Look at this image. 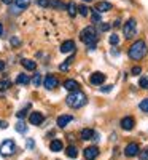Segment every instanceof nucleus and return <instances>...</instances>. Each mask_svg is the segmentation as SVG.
<instances>
[{"instance_id":"f257e3e1","label":"nucleus","mask_w":148,"mask_h":160,"mask_svg":"<svg viewBox=\"0 0 148 160\" xmlns=\"http://www.w3.org/2000/svg\"><path fill=\"white\" fill-rule=\"evenodd\" d=\"M146 43L145 40H137V42H134L129 48V58L134 59V61H140L142 58H145L146 55Z\"/></svg>"},{"instance_id":"f03ea898","label":"nucleus","mask_w":148,"mask_h":160,"mask_svg":"<svg viewBox=\"0 0 148 160\" xmlns=\"http://www.w3.org/2000/svg\"><path fill=\"white\" fill-rule=\"evenodd\" d=\"M80 38H81L83 43H86V45L89 47V50H94V48H96L97 32H96V29H94L92 26H88V28H85L81 32H80Z\"/></svg>"},{"instance_id":"7ed1b4c3","label":"nucleus","mask_w":148,"mask_h":160,"mask_svg":"<svg viewBox=\"0 0 148 160\" xmlns=\"http://www.w3.org/2000/svg\"><path fill=\"white\" fill-rule=\"evenodd\" d=\"M67 104L70 106V108H73V109H80V108H83V106L88 102V99H86V95L85 93H81V91H72L69 96H67Z\"/></svg>"},{"instance_id":"20e7f679","label":"nucleus","mask_w":148,"mask_h":160,"mask_svg":"<svg viewBox=\"0 0 148 160\" xmlns=\"http://www.w3.org/2000/svg\"><path fill=\"white\" fill-rule=\"evenodd\" d=\"M123 34H124L126 38H132L134 35L137 34V21L134 18L127 19V22L123 26Z\"/></svg>"},{"instance_id":"39448f33","label":"nucleus","mask_w":148,"mask_h":160,"mask_svg":"<svg viewBox=\"0 0 148 160\" xmlns=\"http://www.w3.org/2000/svg\"><path fill=\"white\" fill-rule=\"evenodd\" d=\"M15 151H16V144H15L13 139H7V141H3L2 144H0V155L10 157V155L15 154Z\"/></svg>"},{"instance_id":"423d86ee","label":"nucleus","mask_w":148,"mask_h":160,"mask_svg":"<svg viewBox=\"0 0 148 160\" xmlns=\"http://www.w3.org/2000/svg\"><path fill=\"white\" fill-rule=\"evenodd\" d=\"M30 5V0H16L15 2V5L11 3V8H10V11L13 13V15H18V13H21L22 10H25Z\"/></svg>"},{"instance_id":"0eeeda50","label":"nucleus","mask_w":148,"mask_h":160,"mask_svg":"<svg viewBox=\"0 0 148 160\" xmlns=\"http://www.w3.org/2000/svg\"><path fill=\"white\" fill-rule=\"evenodd\" d=\"M140 154V148H139V144L137 142H131L126 146V149H124V155L126 157H136Z\"/></svg>"},{"instance_id":"6e6552de","label":"nucleus","mask_w":148,"mask_h":160,"mask_svg":"<svg viewBox=\"0 0 148 160\" xmlns=\"http://www.w3.org/2000/svg\"><path fill=\"white\" fill-rule=\"evenodd\" d=\"M89 82H91L92 85H102V83L105 82V75H104L102 72H94V74H91V77H89Z\"/></svg>"},{"instance_id":"1a4fd4ad","label":"nucleus","mask_w":148,"mask_h":160,"mask_svg":"<svg viewBox=\"0 0 148 160\" xmlns=\"http://www.w3.org/2000/svg\"><path fill=\"white\" fill-rule=\"evenodd\" d=\"M29 122H30V125H42V122H43V114H42V112H32V114L29 115Z\"/></svg>"},{"instance_id":"9d476101","label":"nucleus","mask_w":148,"mask_h":160,"mask_svg":"<svg viewBox=\"0 0 148 160\" xmlns=\"http://www.w3.org/2000/svg\"><path fill=\"white\" fill-rule=\"evenodd\" d=\"M43 83H45V87L48 88V90H53L54 87H58V78L54 77V75H46L45 77V80H43Z\"/></svg>"},{"instance_id":"9b49d317","label":"nucleus","mask_w":148,"mask_h":160,"mask_svg":"<svg viewBox=\"0 0 148 160\" xmlns=\"http://www.w3.org/2000/svg\"><path fill=\"white\" fill-rule=\"evenodd\" d=\"M99 155V149L96 148V146H91V148H86L85 149V157L86 160H92V158H96Z\"/></svg>"},{"instance_id":"f8f14e48","label":"nucleus","mask_w":148,"mask_h":160,"mask_svg":"<svg viewBox=\"0 0 148 160\" xmlns=\"http://www.w3.org/2000/svg\"><path fill=\"white\" fill-rule=\"evenodd\" d=\"M61 51L62 53H73L75 51V42L73 40H65L61 45Z\"/></svg>"},{"instance_id":"ddd939ff","label":"nucleus","mask_w":148,"mask_h":160,"mask_svg":"<svg viewBox=\"0 0 148 160\" xmlns=\"http://www.w3.org/2000/svg\"><path fill=\"white\" fill-rule=\"evenodd\" d=\"M72 120H73L72 115H59V117H58V127H59V128H65L67 125L72 122Z\"/></svg>"},{"instance_id":"4468645a","label":"nucleus","mask_w":148,"mask_h":160,"mask_svg":"<svg viewBox=\"0 0 148 160\" xmlns=\"http://www.w3.org/2000/svg\"><path fill=\"white\" fill-rule=\"evenodd\" d=\"M134 118L132 117H124L123 120H121V128L123 130H126V131H129V130H132L134 128Z\"/></svg>"},{"instance_id":"2eb2a0df","label":"nucleus","mask_w":148,"mask_h":160,"mask_svg":"<svg viewBox=\"0 0 148 160\" xmlns=\"http://www.w3.org/2000/svg\"><path fill=\"white\" fill-rule=\"evenodd\" d=\"M112 8H113V5H112V3H109V2H99L94 10L99 11V13H105V11H110Z\"/></svg>"},{"instance_id":"dca6fc26","label":"nucleus","mask_w":148,"mask_h":160,"mask_svg":"<svg viewBox=\"0 0 148 160\" xmlns=\"http://www.w3.org/2000/svg\"><path fill=\"white\" fill-rule=\"evenodd\" d=\"M78 87H80V85H78L76 80H65V82H64V88L69 90V91H76Z\"/></svg>"},{"instance_id":"f3484780","label":"nucleus","mask_w":148,"mask_h":160,"mask_svg":"<svg viewBox=\"0 0 148 160\" xmlns=\"http://www.w3.org/2000/svg\"><path fill=\"white\" fill-rule=\"evenodd\" d=\"M21 64H22L27 71H35V69H37V62L32 61V59H22Z\"/></svg>"},{"instance_id":"a211bd4d","label":"nucleus","mask_w":148,"mask_h":160,"mask_svg":"<svg viewBox=\"0 0 148 160\" xmlns=\"http://www.w3.org/2000/svg\"><path fill=\"white\" fill-rule=\"evenodd\" d=\"M16 83L18 85H27V83H30V78H29L27 74H19L16 77Z\"/></svg>"},{"instance_id":"6ab92c4d","label":"nucleus","mask_w":148,"mask_h":160,"mask_svg":"<svg viewBox=\"0 0 148 160\" xmlns=\"http://www.w3.org/2000/svg\"><path fill=\"white\" fill-rule=\"evenodd\" d=\"M62 141H59V139H54V141H51V144H49V149L53 151V152H59V151H62Z\"/></svg>"},{"instance_id":"aec40b11","label":"nucleus","mask_w":148,"mask_h":160,"mask_svg":"<svg viewBox=\"0 0 148 160\" xmlns=\"http://www.w3.org/2000/svg\"><path fill=\"white\" fill-rule=\"evenodd\" d=\"M65 154H67V157H69V158H76L78 157V151H76L75 146H69V148L65 149Z\"/></svg>"},{"instance_id":"412c9836","label":"nucleus","mask_w":148,"mask_h":160,"mask_svg":"<svg viewBox=\"0 0 148 160\" xmlns=\"http://www.w3.org/2000/svg\"><path fill=\"white\" fill-rule=\"evenodd\" d=\"M92 138H94V131H92L91 128H85V130H81V139L88 141V139H92Z\"/></svg>"},{"instance_id":"4be33fe9","label":"nucleus","mask_w":148,"mask_h":160,"mask_svg":"<svg viewBox=\"0 0 148 160\" xmlns=\"http://www.w3.org/2000/svg\"><path fill=\"white\" fill-rule=\"evenodd\" d=\"M67 11H69V15L73 18L75 15H76V11H78V8H76V5L73 3V2H70L69 5H67Z\"/></svg>"},{"instance_id":"5701e85b","label":"nucleus","mask_w":148,"mask_h":160,"mask_svg":"<svg viewBox=\"0 0 148 160\" xmlns=\"http://www.w3.org/2000/svg\"><path fill=\"white\" fill-rule=\"evenodd\" d=\"M11 87V82L8 78H3V80H0V91H5Z\"/></svg>"},{"instance_id":"b1692460","label":"nucleus","mask_w":148,"mask_h":160,"mask_svg":"<svg viewBox=\"0 0 148 160\" xmlns=\"http://www.w3.org/2000/svg\"><path fill=\"white\" fill-rule=\"evenodd\" d=\"M139 87L143 88V90H148V75L140 77V80H139Z\"/></svg>"},{"instance_id":"393cba45","label":"nucleus","mask_w":148,"mask_h":160,"mask_svg":"<svg viewBox=\"0 0 148 160\" xmlns=\"http://www.w3.org/2000/svg\"><path fill=\"white\" fill-rule=\"evenodd\" d=\"M139 108H140V111H143V112H146V114H148V98H145V99H142V101H140Z\"/></svg>"},{"instance_id":"a878e982","label":"nucleus","mask_w":148,"mask_h":160,"mask_svg":"<svg viewBox=\"0 0 148 160\" xmlns=\"http://www.w3.org/2000/svg\"><path fill=\"white\" fill-rule=\"evenodd\" d=\"M16 131L25 133V131H27V125H25L24 122H18V123H16Z\"/></svg>"},{"instance_id":"bb28decb","label":"nucleus","mask_w":148,"mask_h":160,"mask_svg":"<svg viewBox=\"0 0 148 160\" xmlns=\"http://www.w3.org/2000/svg\"><path fill=\"white\" fill-rule=\"evenodd\" d=\"M78 13H80V15H81V16H88V13H89V8H88L86 5H80V7H78Z\"/></svg>"},{"instance_id":"cd10ccee","label":"nucleus","mask_w":148,"mask_h":160,"mask_svg":"<svg viewBox=\"0 0 148 160\" xmlns=\"http://www.w3.org/2000/svg\"><path fill=\"white\" fill-rule=\"evenodd\" d=\"M72 61H73V58H69V59H67V61H65L64 64H61V66H59V69H61V71H67V69L70 68Z\"/></svg>"},{"instance_id":"c85d7f7f","label":"nucleus","mask_w":148,"mask_h":160,"mask_svg":"<svg viewBox=\"0 0 148 160\" xmlns=\"http://www.w3.org/2000/svg\"><path fill=\"white\" fill-rule=\"evenodd\" d=\"M32 83H34L35 87H40V83H42V75H40V74H35L34 78H32Z\"/></svg>"},{"instance_id":"c756f323","label":"nucleus","mask_w":148,"mask_h":160,"mask_svg":"<svg viewBox=\"0 0 148 160\" xmlns=\"http://www.w3.org/2000/svg\"><path fill=\"white\" fill-rule=\"evenodd\" d=\"M49 5H51V7H54V8H61V10L65 8V5L61 3V2H58V0H53V2H49Z\"/></svg>"},{"instance_id":"7c9ffc66","label":"nucleus","mask_w":148,"mask_h":160,"mask_svg":"<svg viewBox=\"0 0 148 160\" xmlns=\"http://www.w3.org/2000/svg\"><path fill=\"white\" fill-rule=\"evenodd\" d=\"M110 28H112V26H110V24H107V22H102V21L99 22V29H100L102 32H105V31H109Z\"/></svg>"},{"instance_id":"2f4dec72","label":"nucleus","mask_w":148,"mask_h":160,"mask_svg":"<svg viewBox=\"0 0 148 160\" xmlns=\"http://www.w3.org/2000/svg\"><path fill=\"white\" fill-rule=\"evenodd\" d=\"M92 21H94V22H100V13L96 11V10L92 11Z\"/></svg>"},{"instance_id":"473e14b6","label":"nucleus","mask_w":148,"mask_h":160,"mask_svg":"<svg viewBox=\"0 0 148 160\" xmlns=\"http://www.w3.org/2000/svg\"><path fill=\"white\" fill-rule=\"evenodd\" d=\"M110 43H112V45H118V43H119V37H118L116 34L110 35Z\"/></svg>"},{"instance_id":"72a5a7b5","label":"nucleus","mask_w":148,"mask_h":160,"mask_svg":"<svg viewBox=\"0 0 148 160\" xmlns=\"http://www.w3.org/2000/svg\"><path fill=\"white\" fill-rule=\"evenodd\" d=\"M140 72H142V68H140V66H136V68L131 69V74H132V75H139Z\"/></svg>"},{"instance_id":"f704fd0d","label":"nucleus","mask_w":148,"mask_h":160,"mask_svg":"<svg viewBox=\"0 0 148 160\" xmlns=\"http://www.w3.org/2000/svg\"><path fill=\"white\" fill-rule=\"evenodd\" d=\"M37 3H38V7H42V8L49 7V2H48V0H37Z\"/></svg>"},{"instance_id":"c9c22d12","label":"nucleus","mask_w":148,"mask_h":160,"mask_svg":"<svg viewBox=\"0 0 148 160\" xmlns=\"http://www.w3.org/2000/svg\"><path fill=\"white\" fill-rule=\"evenodd\" d=\"M140 160H148V151H142L140 152Z\"/></svg>"},{"instance_id":"e433bc0d","label":"nucleus","mask_w":148,"mask_h":160,"mask_svg":"<svg viewBox=\"0 0 148 160\" xmlns=\"http://www.w3.org/2000/svg\"><path fill=\"white\" fill-rule=\"evenodd\" d=\"M25 114H27V109H22V111H19L16 115H18V118H22V117H25Z\"/></svg>"},{"instance_id":"4c0bfd02","label":"nucleus","mask_w":148,"mask_h":160,"mask_svg":"<svg viewBox=\"0 0 148 160\" xmlns=\"http://www.w3.org/2000/svg\"><path fill=\"white\" fill-rule=\"evenodd\" d=\"M34 146H35V142H34L32 139H29V141H27V148H29V149H32Z\"/></svg>"},{"instance_id":"58836bf2","label":"nucleus","mask_w":148,"mask_h":160,"mask_svg":"<svg viewBox=\"0 0 148 160\" xmlns=\"http://www.w3.org/2000/svg\"><path fill=\"white\" fill-rule=\"evenodd\" d=\"M11 43H13V45H19V40L13 37V38H11Z\"/></svg>"},{"instance_id":"ea45409f","label":"nucleus","mask_w":148,"mask_h":160,"mask_svg":"<svg viewBox=\"0 0 148 160\" xmlns=\"http://www.w3.org/2000/svg\"><path fill=\"white\" fill-rule=\"evenodd\" d=\"M110 90H112V85H109V87H105V88H102V91H105V93H107V91H110Z\"/></svg>"},{"instance_id":"a19ab883","label":"nucleus","mask_w":148,"mask_h":160,"mask_svg":"<svg viewBox=\"0 0 148 160\" xmlns=\"http://www.w3.org/2000/svg\"><path fill=\"white\" fill-rule=\"evenodd\" d=\"M3 69H5V62L0 61V71H3Z\"/></svg>"},{"instance_id":"79ce46f5","label":"nucleus","mask_w":148,"mask_h":160,"mask_svg":"<svg viewBox=\"0 0 148 160\" xmlns=\"http://www.w3.org/2000/svg\"><path fill=\"white\" fill-rule=\"evenodd\" d=\"M2 2L7 3V5H11V3H13V0H2Z\"/></svg>"},{"instance_id":"37998d69","label":"nucleus","mask_w":148,"mask_h":160,"mask_svg":"<svg viewBox=\"0 0 148 160\" xmlns=\"http://www.w3.org/2000/svg\"><path fill=\"white\" fill-rule=\"evenodd\" d=\"M3 35V26H2V22H0V37Z\"/></svg>"},{"instance_id":"c03bdc74","label":"nucleus","mask_w":148,"mask_h":160,"mask_svg":"<svg viewBox=\"0 0 148 160\" xmlns=\"http://www.w3.org/2000/svg\"><path fill=\"white\" fill-rule=\"evenodd\" d=\"M113 26H115V28H119V19H116V21L113 22Z\"/></svg>"},{"instance_id":"a18cd8bd","label":"nucleus","mask_w":148,"mask_h":160,"mask_svg":"<svg viewBox=\"0 0 148 160\" xmlns=\"http://www.w3.org/2000/svg\"><path fill=\"white\" fill-rule=\"evenodd\" d=\"M83 2H86V3H89V2H92V0H83Z\"/></svg>"}]
</instances>
